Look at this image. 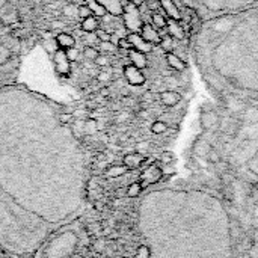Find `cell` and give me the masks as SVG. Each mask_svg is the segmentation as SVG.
I'll return each mask as SVG.
<instances>
[{"label": "cell", "mask_w": 258, "mask_h": 258, "mask_svg": "<svg viewBox=\"0 0 258 258\" xmlns=\"http://www.w3.org/2000/svg\"><path fill=\"white\" fill-rule=\"evenodd\" d=\"M59 115L0 133V190L56 227L82 215L88 184L83 153Z\"/></svg>", "instance_id": "6da1fadb"}, {"label": "cell", "mask_w": 258, "mask_h": 258, "mask_svg": "<svg viewBox=\"0 0 258 258\" xmlns=\"http://www.w3.org/2000/svg\"><path fill=\"white\" fill-rule=\"evenodd\" d=\"M56 225L26 210L0 190V251L11 257L30 255Z\"/></svg>", "instance_id": "7a4b0ae2"}, {"label": "cell", "mask_w": 258, "mask_h": 258, "mask_svg": "<svg viewBox=\"0 0 258 258\" xmlns=\"http://www.w3.org/2000/svg\"><path fill=\"white\" fill-rule=\"evenodd\" d=\"M83 228L71 221L54 228L36 248L33 258H74L83 243Z\"/></svg>", "instance_id": "3957f363"}, {"label": "cell", "mask_w": 258, "mask_h": 258, "mask_svg": "<svg viewBox=\"0 0 258 258\" xmlns=\"http://www.w3.org/2000/svg\"><path fill=\"white\" fill-rule=\"evenodd\" d=\"M121 18H122V24L128 33H139L141 32V29L144 26V20H142V14H141L139 6L125 2L124 12H122Z\"/></svg>", "instance_id": "277c9868"}, {"label": "cell", "mask_w": 258, "mask_h": 258, "mask_svg": "<svg viewBox=\"0 0 258 258\" xmlns=\"http://www.w3.org/2000/svg\"><path fill=\"white\" fill-rule=\"evenodd\" d=\"M53 63H54L56 73H59L60 76H68L70 74V71H71V62L68 60L65 50L57 48L53 53Z\"/></svg>", "instance_id": "5b68a950"}, {"label": "cell", "mask_w": 258, "mask_h": 258, "mask_svg": "<svg viewBox=\"0 0 258 258\" xmlns=\"http://www.w3.org/2000/svg\"><path fill=\"white\" fill-rule=\"evenodd\" d=\"M124 77L128 82V85H132V86H142L145 83V80H147L142 70L136 68L132 63L124 67Z\"/></svg>", "instance_id": "8992f818"}, {"label": "cell", "mask_w": 258, "mask_h": 258, "mask_svg": "<svg viewBox=\"0 0 258 258\" xmlns=\"http://www.w3.org/2000/svg\"><path fill=\"white\" fill-rule=\"evenodd\" d=\"M127 39L130 41L133 50L142 51V53H145V54L153 51V47H154V45L150 44V42H147V41L141 36V33H127Z\"/></svg>", "instance_id": "52a82bcc"}, {"label": "cell", "mask_w": 258, "mask_h": 258, "mask_svg": "<svg viewBox=\"0 0 258 258\" xmlns=\"http://www.w3.org/2000/svg\"><path fill=\"white\" fill-rule=\"evenodd\" d=\"M166 32L169 36H172L174 39H184L186 38V26L183 24V21H177V20H169L168 18V24H166Z\"/></svg>", "instance_id": "ba28073f"}, {"label": "cell", "mask_w": 258, "mask_h": 258, "mask_svg": "<svg viewBox=\"0 0 258 258\" xmlns=\"http://www.w3.org/2000/svg\"><path fill=\"white\" fill-rule=\"evenodd\" d=\"M139 33H141V36H142L147 42H150V44H153V45L160 44L162 35H160V32H159L151 23H144V26H142V29H141Z\"/></svg>", "instance_id": "9c48e42d"}, {"label": "cell", "mask_w": 258, "mask_h": 258, "mask_svg": "<svg viewBox=\"0 0 258 258\" xmlns=\"http://www.w3.org/2000/svg\"><path fill=\"white\" fill-rule=\"evenodd\" d=\"M200 122L204 130H215L219 125L221 118L215 110H204L200 116Z\"/></svg>", "instance_id": "30bf717a"}, {"label": "cell", "mask_w": 258, "mask_h": 258, "mask_svg": "<svg viewBox=\"0 0 258 258\" xmlns=\"http://www.w3.org/2000/svg\"><path fill=\"white\" fill-rule=\"evenodd\" d=\"M159 5H160V9L165 12L166 18L177 20V21L181 20V12H180V9L174 0H159Z\"/></svg>", "instance_id": "8fae6325"}, {"label": "cell", "mask_w": 258, "mask_h": 258, "mask_svg": "<svg viewBox=\"0 0 258 258\" xmlns=\"http://www.w3.org/2000/svg\"><path fill=\"white\" fill-rule=\"evenodd\" d=\"M100 3L104 6L106 12L113 17H121L124 12V6H125L124 0H100Z\"/></svg>", "instance_id": "7c38bea8"}, {"label": "cell", "mask_w": 258, "mask_h": 258, "mask_svg": "<svg viewBox=\"0 0 258 258\" xmlns=\"http://www.w3.org/2000/svg\"><path fill=\"white\" fill-rule=\"evenodd\" d=\"M54 42H56L57 48H62V50H68V48L76 47V38L67 32H59L54 36Z\"/></svg>", "instance_id": "4fadbf2b"}, {"label": "cell", "mask_w": 258, "mask_h": 258, "mask_svg": "<svg viewBox=\"0 0 258 258\" xmlns=\"http://www.w3.org/2000/svg\"><path fill=\"white\" fill-rule=\"evenodd\" d=\"M127 54H128V59H130L132 65H135L136 68L144 70V68L148 67V59H147V54H145V53L132 48V50L127 51Z\"/></svg>", "instance_id": "5bb4252c"}, {"label": "cell", "mask_w": 258, "mask_h": 258, "mask_svg": "<svg viewBox=\"0 0 258 258\" xmlns=\"http://www.w3.org/2000/svg\"><path fill=\"white\" fill-rule=\"evenodd\" d=\"M160 101H162L165 106L172 107V106H175V104H178V103L181 101V95H180V92H177V91L168 89V91H163V92L160 94Z\"/></svg>", "instance_id": "9a60e30c"}, {"label": "cell", "mask_w": 258, "mask_h": 258, "mask_svg": "<svg viewBox=\"0 0 258 258\" xmlns=\"http://www.w3.org/2000/svg\"><path fill=\"white\" fill-rule=\"evenodd\" d=\"M166 62H168V65H169L172 70H175V71H186V68H187L186 62H184L178 54H175V53H172V51L166 53Z\"/></svg>", "instance_id": "2e32d148"}, {"label": "cell", "mask_w": 258, "mask_h": 258, "mask_svg": "<svg viewBox=\"0 0 258 258\" xmlns=\"http://www.w3.org/2000/svg\"><path fill=\"white\" fill-rule=\"evenodd\" d=\"M80 27L86 33H94L100 27V18H97L95 15H89V17H86V18L82 20Z\"/></svg>", "instance_id": "e0dca14e"}, {"label": "cell", "mask_w": 258, "mask_h": 258, "mask_svg": "<svg viewBox=\"0 0 258 258\" xmlns=\"http://www.w3.org/2000/svg\"><path fill=\"white\" fill-rule=\"evenodd\" d=\"M88 8H89V11H91V14L92 15H95L97 18H103L107 12H106V9H104V6L100 3V0H86V3H85Z\"/></svg>", "instance_id": "ac0fdd59"}, {"label": "cell", "mask_w": 258, "mask_h": 258, "mask_svg": "<svg viewBox=\"0 0 258 258\" xmlns=\"http://www.w3.org/2000/svg\"><path fill=\"white\" fill-rule=\"evenodd\" d=\"M151 21H153V26H154L157 30H159V29H166V24H168L166 15H163V14L154 11V12L151 14Z\"/></svg>", "instance_id": "d6986e66"}, {"label": "cell", "mask_w": 258, "mask_h": 258, "mask_svg": "<svg viewBox=\"0 0 258 258\" xmlns=\"http://www.w3.org/2000/svg\"><path fill=\"white\" fill-rule=\"evenodd\" d=\"M189 29L192 33H197L200 29H201V20H200V15L194 11H190V21H189Z\"/></svg>", "instance_id": "ffe728a7"}, {"label": "cell", "mask_w": 258, "mask_h": 258, "mask_svg": "<svg viewBox=\"0 0 258 258\" xmlns=\"http://www.w3.org/2000/svg\"><path fill=\"white\" fill-rule=\"evenodd\" d=\"M98 54H100V51H98V48L94 47V45H86L85 50H83V56H85L86 60H92V62H94V60L97 59Z\"/></svg>", "instance_id": "44dd1931"}, {"label": "cell", "mask_w": 258, "mask_h": 258, "mask_svg": "<svg viewBox=\"0 0 258 258\" xmlns=\"http://www.w3.org/2000/svg\"><path fill=\"white\" fill-rule=\"evenodd\" d=\"M160 47H162V50H165L166 53H169L172 48H174V38L172 36H169V35H165V36H162V39H160V44H159Z\"/></svg>", "instance_id": "7402d4cb"}, {"label": "cell", "mask_w": 258, "mask_h": 258, "mask_svg": "<svg viewBox=\"0 0 258 258\" xmlns=\"http://www.w3.org/2000/svg\"><path fill=\"white\" fill-rule=\"evenodd\" d=\"M98 51H103V54H106V53H115L116 51V45L112 41H100Z\"/></svg>", "instance_id": "603a6c76"}, {"label": "cell", "mask_w": 258, "mask_h": 258, "mask_svg": "<svg viewBox=\"0 0 258 258\" xmlns=\"http://www.w3.org/2000/svg\"><path fill=\"white\" fill-rule=\"evenodd\" d=\"M210 148H212V147H210L207 142H204V141H200V142L195 144V153L200 154L201 157H206L207 153L210 151Z\"/></svg>", "instance_id": "cb8c5ba5"}, {"label": "cell", "mask_w": 258, "mask_h": 258, "mask_svg": "<svg viewBox=\"0 0 258 258\" xmlns=\"http://www.w3.org/2000/svg\"><path fill=\"white\" fill-rule=\"evenodd\" d=\"M166 130H168V125H166L163 121H154L153 125H151V132H153L154 135H162V133H165Z\"/></svg>", "instance_id": "d4e9b609"}, {"label": "cell", "mask_w": 258, "mask_h": 258, "mask_svg": "<svg viewBox=\"0 0 258 258\" xmlns=\"http://www.w3.org/2000/svg\"><path fill=\"white\" fill-rule=\"evenodd\" d=\"M94 33H95L97 39H100V41H112V33L107 32V30H104V29H100L98 27Z\"/></svg>", "instance_id": "484cf974"}, {"label": "cell", "mask_w": 258, "mask_h": 258, "mask_svg": "<svg viewBox=\"0 0 258 258\" xmlns=\"http://www.w3.org/2000/svg\"><path fill=\"white\" fill-rule=\"evenodd\" d=\"M65 53H67V57H68L70 62H76V60H79V57H80V50L76 48V47L65 50Z\"/></svg>", "instance_id": "4316f807"}, {"label": "cell", "mask_w": 258, "mask_h": 258, "mask_svg": "<svg viewBox=\"0 0 258 258\" xmlns=\"http://www.w3.org/2000/svg\"><path fill=\"white\" fill-rule=\"evenodd\" d=\"M207 160L210 162V163H213V165H218L219 162H221V156H219V153L216 151V150H213V148H210V151L207 153Z\"/></svg>", "instance_id": "83f0119b"}, {"label": "cell", "mask_w": 258, "mask_h": 258, "mask_svg": "<svg viewBox=\"0 0 258 258\" xmlns=\"http://www.w3.org/2000/svg\"><path fill=\"white\" fill-rule=\"evenodd\" d=\"M62 11H63V14H65L67 17H77V6L73 5V3L65 5Z\"/></svg>", "instance_id": "f1b7e54d"}, {"label": "cell", "mask_w": 258, "mask_h": 258, "mask_svg": "<svg viewBox=\"0 0 258 258\" xmlns=\"http://www.w3.org/2000/svg\"><path fill=\"white\" fill-rule=\"evenodd\" d=\"M89 15H92V14H91L89 8H88L86 5L77 6V17H80V18L83 20V18H86V17H89Z\"/></svg>", "instance_id": "f546056e"}, {"label": "cell", "mask_w": 258, "mask_h": 258, "mask_svg": "<svg viewBox=\"0 0 258 258\" xmlns=\"http://www.w3.org/2000/svg\"><path fill=\"white\" fill-rule=\"evenodd\" d=\"M118 47H119V48H122V50H125V51L132 50V44H130V41L127 39V35H125V36H122V38H119V41H118Z\"/></svg>", "instance_id": "4dcf8cb0"}, {"label": "cell", "mask_w": 258, "mask_h": 258, "mask_svg": "<svg viewBox=\"0 0 258 258\" xmlns=\"http://www.w3.org/2000/svg\"><path fill=\"white\" fill-rule=\"evenodd\" d=\"M94 62H95V65H98V67H107V65H109V57H107L106 54L100 53Z\"/></svg>", "instance_id": "1f68e13d"}, {"label": "cell", "mask_w": 258, "mask_h": 258, "mask_svg": "<svg viewBox=\"0 0 258 258\" xmlns=\"http://www.w3.org/2000/svg\"><path fill=\"white\" fill-rule=\"evenodd\" d=\"M125 162H127L128 165H139V163L142 162V157H141L139 154H130V156L125 157Z\"/></svg>", "instance_id": "d6a6232c"}, {"label": "cell", "mask_w": 258, "mask_h": 258, "mask_svg": "<svg viewBox=\"0 0 258 258\" xmlns=\"http://www.w3.org/2000/svg\"><path fill=\"white\" fill-rule=\"evenodd\" d=\"M97 79H98L100 82L109 80V79H110V73H101V74H98V76H97Z\"/></svg>", "instance_id": "836d02e7"}, {"label": "cell", "mask_w": 258, "mask_h": 258, "mask_svg": "<svg viewBox=\"0 0 258 258\" xmlns=\"http://www.w3.org/2000/svg\"><path fill=\"white\" fill-rule=\"evenodd\" d=\"M172 157H174V156H172L171 153H165V154L162 156V160H163V162H168V163H171V162H172Z\"/></svg>", "instance_id": "e575fe53"}, {"label": "cell", "mask_w": 258, "mask_h": 258, "mask_svg": "<svg viewBox=\"0 0 258 258\" xmlns=\"http://www.w3.org/2000/svg\"><path fill=\"white\" fill-rule=\"evenodd\" d=\"M127 2H128V3H133V5H136V6H139V8L145 3V0H127Z\"/></svg>", "instance_id": "d590c367"}, {"label": "cell", "mask_w": 258, "mask_h": 258, "mask_svg": "<svg viewBox=\"0 0 258 258\" xmlns=\"http://www.w3.org/2000/svg\"><path fill=\"white\" fill-rule=\"evenodd\" d=\"M0 258H12L11 255H8V254H5V252H2L0 251Z\"/></svg>", "instance_id": "8d00e7d4"}]
</instances>
